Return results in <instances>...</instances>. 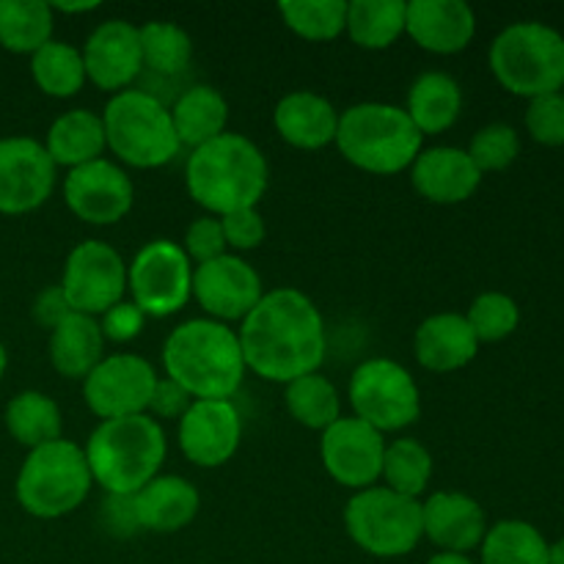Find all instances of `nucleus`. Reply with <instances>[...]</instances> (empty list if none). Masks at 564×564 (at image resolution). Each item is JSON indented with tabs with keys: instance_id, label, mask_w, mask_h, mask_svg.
<instances>
[{
	"instance_id": "f257e3e1",
	"label": "nucleus",
	"mask_w": 564,
	"mask_h": 564,
	"mask_svg": "<svg viewBox=\"0 0 564 564\" xmlns=\"http://www.w3.org/2000/svg\"><path fill=\"white\" fill-rule=\"evenodd\" d=\"M251 372L270 383H292L314 375L328 352L325 319L308 295L292 286L264 292L237 330Z\"/></svg>"
},
{
	"instance_id": "f03ea898",
	"label": "nucleus",
	"mask_w": 564,
	"mask_h": 564,
	"mask_svg": "<svg viewBox=\"0 0 564 564\" xmlns=\"http://www.w3.org/2000/svg\"><path fill=\"white\" fill-rule=\"evenodd\" d=\"M185 185L207 215L224 218L262 202L270 185V165L262 149L240 132H224L193 149L185 165Z\"/></svg>"
},
{
	"instance_id": "7ed1b4c3",
	"label": "nucleus",
	"mask_w": 564,
	"mask_h": 564,
	"mask_svg": "<svg viewBox=\"0 0 564 564\" xmlns=\"http://www.w3.org/2000/svg\"><path fill=\"white\" fill-rule=\"evenodd\" d=\"M165 378L180 383L193 400H231L246 378L237 330L215 319H187L163 345Z\"/></svg>"
},
{
	"instance_id": "20e7f679",
	"label": "nucleus",
	"mask_w": 564,
	"mask_h": 564,
	"mask_svg": "<svg viewBox=\"0 0 564 564\" xmlns=\"http://www.w3.org/2000/svg\"><path fill=\"white\" fill-rule=\"evenodd\" d=\"M163 424L149 413L108 419L86 441L91 479L110 496H135L152 482L165 460Z\"/></svg>"
},
{
	"instance_id": "39448f33",
	"label": "nucleus",
	"mask_w": 564,
	"mask_h": 564,
	"mask_svg": "<svg viewBox=\"0 0 564 564\" xmlns=\"http://www.w3.org/2000/svg\"><path fill=\"white\" fill-rule=\"evenodd\" d=\"M424 135L405 108L389 102H358L339 113L336 147L341 158L367 174L391 176L408 171L422 154Z\"/></svg>"
},
{
	"instance_id": "423d86ee",
	"label": "nucleus",
	"mask_w": 564,
	"mask_h": 564,
	"mask_svg": "<svg viewBox=\"0 0 564 564\" xmlns=\"http://www.w3.org/2000/svg\"><path fill=\"white\" fill-rule=\"evenodd\" d=\"M86 452L75 441H53L28 452L17 474L14 494L22 510L39 521H55L75 512L91 494Z\"/></svg>"
},
{
	"instance_id": "0eeeda50",
	"label": "nucleus",
	"mask_w": 564,
	"mask_h": 564,
	"mask_svg": "<svg viewBox=\"0 0 564 564\" xmlns=\"http://www.w3.org/2000/svg\"><path fill=\"white\" fill-rule=\"evenodd\" d=\"M105 143L130 169H160L180 154L171 110L141 88L110 97L102 113Z\"/></svg>"
},
{
	"instance_id": "6e6552de",
	"label": "nucleus",
	"mask_w": 564,
	"mask_h": 564,
	"mask_svg": "<svg viewBox=\"0 0 564 564\" xmlns=\"http://www.w3.org/2000/svg\"><path fill=\"white\" fill-rule=\"evenodd\" d=\"M490 72L516 97H545L564 88V36L543 22H516L490 44Z\"/></svg>"
},
{
	"instance_id": "1a4fd4ad",
	"label": "nucleus",
	"mask_w": 564,
	"mask_h": 564,
	"mask_svg": "<svg viewBox=\"0 0 564 564\" xmlns=\"http://www.w3.org/2000/svg\"><path fill=\"white\" fill-rule=\"evenodd\" d=\"M345 529L352 543L378 560L408 556L424 538L422 505L386 485L358 490L345 507Z\"/></svg>"
},
{
	"instance_id": "9d476101",
	"label": "nucleus",
	"mask_w": 564,
	"mask_h": 564,
	"mask_svg": "<svg viewBox=\"0 0 564 564\" xmlns=\"http://www.w3.org/2000/svg\"><path fill=\"white\" fill-rule=\"evenodd\" d=\"M352 416L367 422L378 433H397L422 416V394L402 364L391 358H369L352 372L347 386Z\"/></svg>"
},
{
	"instance_id": "9b49d317",
	"label": "nucleus",
	"mask_w": 564,
	"mask_h": 564,
	"mask_svg": "<svg viewBox=\"0 0 564 564\" xmlns=\"http://www.w3.org/2000/svg\"><path fill=\"white\" fill-rule=\"evenodd\" d=\"M127 290L147 317H171L193 297V262L180 242H147L127 264Z\"/></svg>"
},
{
	"instance_id": "f8f14e48",
	"label": "nucleus",
	"mask_w": 564,
	"mask_h": 564,
	"mask_svg": "<svg viewBox=\"0 0 564 564\" xmlns=\"http://www.w3.org/2000/svg\"><path fill=\"white\" fill-rule=\"evenodd\" d=\"M61 290L75 314L102 317L127 295L124 259L113 246L102 240L77 242L66 257Z\"/></svg>"
},
{
	"instance_id": "ddd939ff",
	"label": "nucleus",
	"mask_w": 564,
	"mask_h": 564,
	"mask_svg": "<svg viewBox=\"0 0 564 564\" xmlns=\"http://www.w3.org/2000/svg\"><path fill=\"white\" fill-rule=\"evenodd\" d=\"M154 386H158V372L147 358L135 352H116L105 356L83 380V400L88 411L102 422L141 416L149 413Z\"/></svg>"
},
{
	"instance_id": "4468645a",
	"label": "nucleus",
	"mask_w": 564,
	"mask_h": 564,
	"mask_svg": "<svg viewBox=\"0 0 564 564\" xmlns=\"http://www.w3.org/2000/svg\"><path fill=\"white\" fill-rule=\"evenodd\" d=\"M193 297L215 323H242L264 297L262 275L237 253L193 268Z\"/></svg>"
},
{
	"instance_id": "2eb2a0df",
	"label": "nucleus",
	"mask_w": 564,
	"mask_h": 564,
	"mask_svg": "<svg viewBox=\"0 0 564 564\" xmlns=\"http://www.w3.org/2000/svg\"><path fill=\"white\" fill-rule=\"evenodd\" d=\"M383 433L356 416H341L319 438V457L334 482L350 490H367L383 474Z\"/></svg>"
},
{
	"instance_id": "dca6fc26",
	"label": "nucleus",
	"mask_w": 564,
	"mask_h": 564,
	"mask_svg": "<svg viewBox=\"0 0 564 564\" xmlns=\"http://www.w3.org/2000/svg\"><path fill=\"white\" fill-rule=\"evenodd\" d=\"M64 202L83 224L113 226L132 209L135 187L119 163L99 158L66 174Z\"/></svg>"
},
{
	"instance_id": "f3484780",
	"label": "nucleus",
	"mask_w": 564,
	"mask_h": 564,
	"mask_svg": "<svg viewBox=\"0 0 564 564\" xmlns=\"http://www.w3.org/2000/svg\"><path fill=\"white\" fill-rule=\"evenodd\" d=\"M55 187V163L33 138H0V215H28Z\"/></svg>"
},
{
	"instance_id": "a211bd4d",
	"label": "nucleus",
	"mask_w": 564,
	"mask_h": 564,
	"mask_svg": "<svg viewBox=\"0 0 564 564\" xmlns=\"http://www.w3.org/2000/svg\"><path fill=\"white\" fill-rule=\"evenodd\" d=\"M242 419L231 400H193L180 419V446L198 468H218L240 449Z\"/></svg>"
},
{
	"instance_id": "6ab92c4d",
	"label": "nucleus",
	"mask_w": 564,
	"mask_h": 564,
	"mask_svg": "<svg viewBox=\"0 0 564 564\" xmlns=\"http://www.w3.org/2000/svg\"><path fill=\"white\" fill-rule=\"evenodd\" d=\"M83 64L86 77L97 88L119 94L130 88V83L141 75L143 55L138 28L124 20H105L88 33L83 44Z\"/></svg>"
},
{
	"instance_id": "aec40b11",
	"label": "nucleus",
	"mask_w": 564,
	"mask_h": 564,
	"mask_svg": "<svg viewBox=\"0 0 564 564\" xmlns=\"http://www.w3.org/2000/svg\"><path fill=\"white\" fill-rule=\"evenodd\" d=\"M424 538L446 554H468L488 534L485 510L466 494H435L422 505Z\"/></svg>"
},
{
	"instance_id": "412c9836",
	"label": "nucleus",
	"mask_w": 564,
	"mask_h": 564,
	"mask_svg": "<svg viewBox=\"0 0 564 564\" xmlns=\"http://www.w3.org/2000/svg\"><path fill=\"white\" fill-rule=\"evenodd\" d=\"M405 33L427 53L455 55L471 44L477 17L463 0H413L408 3Z\"/></svg>"
},
{
	"instance_id": "4be33fe9",
	"label": "nucleus",
	"mask_w": 564,
	"mask_h": 564,
	"mask_svg": "<svg viewBox=\"0 0 564 564\" xmlns=\"http://www.w3.org/2000/svg\"><path fill=\"white\" fill-rule=\"evenodd\" d=\"M411 182L422 198L433 204H463L477 193L482 174L466 149L433 147L411 165Z\"/></svg>"
},
{
	"instance_id": "5701e85b",
	"label": "nucleus",
	"mask_w": 564,
	"mask_h": 564,
	"mask_svg": "<svg viewBox=\"0 0 564 564\" xmlns=\"http://www.w3.org/2000/svg\"><path fill=\"white\" fill-rule=\"evenodd\" d=\"M416 361L430 372H457L477 358L479 341L468 325L466 314L441 312L424 319L413 334Z\"/></svg>"
},
{
	"instance_id": "b1692460",
	"label": "nucleus",
	"mask_w": 564,
	"mask_h": 564,
	"mask_svg": "<svg viewBox=\"0 0 564 564\" xmlns=\"http://www.w3.org/2000/svg\"><path fill=\"white\" fill-rule=\"evenodd\" d=\"M273 127L290 147L303 149V152H317V149H325L336 141L339 113L323 94L292 91L275 105Z\"/></svg>"
},
{
	"instance_id": "393cba45",
	"label": "nucleus",
	"mask_w": 564,
	"mask_h": 564,
	"mask_svg": "<svg viewBox=\"0 0 564 564\" xmlns=\"http://www.w3.org/2000/svg\"><path fill=\"white\" fill-rule=\"evenodd\" d=\"M132 505H135L141 529H149L154 534H174L193 523L198 507H202V496L185 477H176V474L160 477L158 474L152 482L143 485L132 496Z\"/></svg>"
},
{
	"instance_id": "a878e982",
	"label": "nucleus",
	"mask_w": 564,
	"mask_h": 564,
	"mask_svg": "<svg viewBox=\"0 0 564 564\" xmlns=\"http://www.w3.org/2000/svg\"><path fill=\"white\" fill-rule=\"evenodd\" d=\"M50 160L64 169H77V165L94 163L105 154L108 143H105V124L102 116L94 110L75 108L61 113L58 119L50 124L47 141H44Z\"/></svg>"
},
{
	"instance_id": "bb28decb",
	"label": "nucleus",
	"mask_w": 564,
	"mask_h": 564,
	"mask_svg": "<svg viewBox=\"0 0 564 564\" xmlns=\"http://www.w3.org/2000/svg\"><path fill=\"white\" fill-rule=\"evenodd\" d=\"M105 358V336L97 317L72 312L55 330H50V364L69 380H86Z\"/></svg>"
},
{
	"instance_id": "cd10ccee",
	"label": "nucleus",
	"mask_w": 564,
	"mask_h": 564,
	"mask_svg": "<svg viewBox=\"0 0 564 564\" xmlns=\"http://www.w3.org/2000/svg\"><path fill=\"white\" fill-rule=\"evenodd\" d=\"M463 110L460 83L446 72H424L413 80L408 91L405 113L416 124L422 135H438L446 132Z\"/></svg>"
},
{
	"instance_id": "c85d7f7f",
	"label": "nucleus",
	"mask_w": 564,
	"mask_h": 564,
	"mask_svg": "<svg viewBox=\"0 0 564 564\" xmlns=\"http://www.w3.org/2000/svg\"><path fill=\"white\" fill-rule=\"evenodd\" d=\"M171 121H174L182 147L198 149L224 135L226 121H229V102L218 88L198 83V86L180 94V99L171 108Z\"/></svg>"
},
{
	"instance_id": "c756f323",
	"label": "nucleus",
	"mask_w": 564,
	"mask_h": 564,
	"mask_svg": "<svg viewBox=\"0 0 564 564\" xmlns=\"http://www.w3.org/2000/svg\"><path fill=\"white\" fill-rule=\"evenodd\" d=\"M6 430L17 444L28 446L31 452L61 438L64 416L53 397L42 394V391H20L6 405Z\"/></svg>"
},
{
	"instance_id": "7c9ffc66",
	"label": "nucleus",
	"mask_w": 564,
	"mask_h": 564,
	"mask_svg": "<svg viewBox=\"0 0 564 564\" xmlns=\"http://www.w3.org/2000/svg\"><path fill=\"white\" fill-rule=\"evenodd\" d=\"M55 11L44 0H0V47L33 55L53 39Z\"/></svg>"
},
{
	"instance_id": "2f4dec72",
	"label": "nucleus",
	"mask_w": 564,
	"mask_h": 564,
	"mask_svg": "<svg viewBox=\"0 0 564 564\" xmlns=\"http://www.w3.org/2000/svg\"><path fill=\"white\" fill-rule=\"evenodd\" d=\"M405 0H352L347 3V36L364 50H386L405 33Z\"/></svg>"
},
{
	"instance_id": "473e14b6",
	"label": "nucleus",
	"mask_w": 564,
	"mask_h": 564,
	"mask_svg": "<svg viewBox=\"0 0 564 564\" xmlns=\"http://www.w3.org/2000/svg\"><path fill=\"white\" fill-rule=\"evenodd\" d=\"M31 77L39 91L55 99L75 97L88 80L80 50L69 42H58V39H50L44 47L31 55Z\"/></svg>"
},
{
	"instance_id": "72a5a7b5",
	"label": "nucleus",
	"mask_w": 564,
	"mask_h": 564,
	"mask_svg": "<svg viewBox=\"0 0 564 564\" xmlns=\"http://www.w3.org/2000/svg\"><path fill=\"white\" fill-rule=\"evenodd\" d=\"M284 402L290 416L308 430L325 433L330 424L341 419V397L336 386L325 375H303L286 383Z\"/></svg>"
},
{
	"instance_id": "f704fd0d",
	"label": "nucleus",
	"mask_w": 564,
	"mask_h": 564,
	"mask_svg": "<svg viewBox=\"0 0 564 564\" xmlns=\"http://www.w3.org/2000/svg\"><path fill=\"white\" fill-rule=\"evenodd\" d=\"M482 564H549V543L527 521H499L482 540Z\"/></svg>"
},
{
	"instance_id": "c9c22d12",
	"label": "nucleus",
	"mask_w": 564,
	"mask_h": 564,
	"mask_svg": "<svg viewBox=\"0 0 564 564\" xmlns=\"http://www.w3.org/2000/svg\"><path fill=\"white\" fill-rule=\"evenodd\" d=\"M138 39H141L143 69L154 72V75H180L191 64L193 39L187 36L185 28L174 25V22H147V25L138 28Z\"/></svg>"
},
{
	"instance_id": "e433bc0d",
	"label": "nucleus",
	"mask_w": 564,
	"mask_h": 564,
	"mask_svg": "<svg viewBox=\"0 0 564 564\" xmlns=\"http://www.w3.org/2000/svg\"><path fill=\"white\" fill-rule=\"evenodd\" d=\"M386 488L394 494L419 499L433 479V455L424 444L413 438H400L386 444L383 474Z\"/></svg>"
},
{
	"instance_id": "4c0bfd02",
	"label": "nucleus",
	"mask_w": 564,
	"mask_h": 564,
	"mask_svg": "<svg viewBox=\"0 0 564 564\" xmlns=\"http://www.w3.org/2000/svg\"><path fill=\"white\" fill-rule=\"evenodd\" d=\"M279 14L292 33L308 42H334L347 25L345 0H284Z\"/></svg>"
},
{
	"instance_id": "58836bf2",
	"label": "nucleus",
	"mask_w": 564,
	"mask_h": 564,
	"mask_svg": "<svg viewBox=\"0 0 564 564\" xmlns=\"http://www.w3.org/2000/svg\"><path fill=\"white\" fill-rule=\"evenodd\" d=\"M466 319L479 345L482 341L494 345V341H501L516 334L518 323H521V308L505 292H482L479 297H474Z\"/></svg>"
},
{
	"instance_id": "ea45409f",
	"label": "nucleus",
	"mask_w": 564,
	"mask_h": 564,
	"mask_svg": "<svg viewBox=\"0 0 564 564\" xmlns=\"http://www.w3.org/2000/svg\"><path fill=\"white\" fill-rule=\"evenodd\" d=\"M466 152L468 158H471V163L477 165L479 174L505 171L516 163L518 152H521V138H518L516 127L488 124L471 138Z\"/></svg>"
},
{
	"instance_id": "a19ab883",
	"label": "nucleus",
	"mask_w": 564,
	"mask_h": 564,
	"mask_svg": "<svg viewBox=\"0 0 564 564\" xmlns=\"http://www.w3.org/2000/svg\"><path fill=\"white\" fill-rule=\"evenodd\" d=\"M527 130L543 147H564V94L529 99Z\"/></svg>"
},
{
	"instance_id": "79ce46f5",
	"label": "nucleus",
	"mask_w": 564,
	"mask_h": 564,
	"mask_svg": "<svg viewBox=\"0 0 564 564\" xmlns=\"http://www.w3.org/2000/svg\"><path fill=\"white\" fill-rule=\"evenodd\" d=\"M226 237H224V224L215 215H202V218L193 220L185 229V240H182V251L187 253V259L196 264L213 262V259L224 257L226 253Z\"/></svg>"
},
{
	"instance_id": "37998d69",
	"label": "nucleus",
	"mask_w": 564,
	"mask_h": 564,
	"mask_svg": "<svg viewBox=\"0 0 564 564\" xmlns=\"http://www.w3.org/2000/svg\"><path fill=\"white\" fill-rule=\"evenodd\" d=\"M224 224V237H226V246L235 248V251H253L264 242V218L257 207L251 209H237V213L224 215L220 218Z\"/></svg>"
},
{
	"instance_id": "c03bdc74",
	"label": "nucleus",
	"mask_w": 564,
	"mask_h": 564,
	"mask_svg": "<svg viewBox=\"0 0 564 564\" xmlns=\"http://www.w3.org/2000/svg\"><path fill=\"white\" fill-rule=\"evenodd\" d=\"M147 325V314L135 306L132 301H121L116 303L113 308L99 317V330L108 341H116V345H127V341L135 339L138 334Z\"/></svg>"
},
{
	"instance_id": "a18cd8bd",
	"label": "nucleus",
	"mask_w": 564,
	"mask_h": 564,
	"mask_svg": "<svg viewBox=\"0 0 564 564\" xmlns=\"http://www.w3.org/2000/svg\"><path fill=\"white\" fill-rule=\"evenodd\" d=\"M191 405H193V397L187 394L180 383H174L171 378H158L152 402H149V416L152 419H182Z\"/></svg>"
},
{
	"instance_id": "49530a36",
	"label": "nucleus",
	"mask_w": 564,
	"mask_h": 564,
	"mask_svg": "<svg viewBox=\"0 0 564 564\" xmlns=\"http://www.w3.org/2000/svg\"><path fill=\"white\" fill-rule=\"evenodd\" d=\"M102 516L105 529L116 538H132V534L141 532V523H138L135 505H132V496H110L102 501Z\"/></svg>"
},
{
	"instance_id": "de8ad7c7",
	"label": "nucleus",
	"mask_w": 564,
	"mask_h": 564,
	"mask_svg": "<svg viewBox=\"0 0 564 564\" xmlns=\"http://www.w3.org/2000/svg\"><path fill=\"white\" fill-rule=\"evenodd\" d=\"M69 314H72V306H69V301H66L61 284L47 286V290L39 292V297L33 301V319H36V323L47 330L58 328V325L64 323Z\"/></svg>"
},
{
	"instance_id": "09e8293b",
	"label": "nucleus",
	"mask_w": 564,
	"mask_h": 564,
	"mask_svg": "<svg viewBox=\"0 0 564 564\" xmlns=\"http://www.w3.org/2000/svg\"><path fill=\"white\" fill-rule=\"evenodd\" d=\"M50 9L61 11V14H86V11H97L99 3L97 0H88V3H50Z\"/></svg>"
},
{
	"instance_id": "8fccbe9b",
	"label": "nucleus",
	"mask_w": 564,
	"mask_h": 564,
	"mask_svg": "<svg viewBox=\"0 0 564 564\" xmlns=\"http://www.w3.org/2000/svg\"><path fill=\"white\" fill-rule=\"evenodd\" d=\"M427 564H474L466 554H446V551H438L435 556H430Z\"/></svg>"
},
{
	"instance_id": "3c124183",
	"label": "nucleus",
	"mask_w": 564,
	"mask_h": 564,
	"mask_svg": "<svg viewBox=\"0 0 564 564\" xmlns=\"http://www.w3.org/2000/svg\"><path fill=\"white\" fill-rule=\"evenodd\" d=\"M549 564H564V538L549 545Z\"/></svg>"
},
{
	"instance_id": "603ef678",
	"label": "nucleus",
	"mask_w": 564,
	"mask_h": 564,
	"mask_svg": "<svg viewBox=\"0 0 564 564\" xmlns=\"http://www.w3.org/2000/svg\"><path fill=\"white\" fill-rule=\"evenodd\" d=\"M6 367H9V352H6V345L0 341V378L6 375Z\"/></svg>"
}]
</instances>
